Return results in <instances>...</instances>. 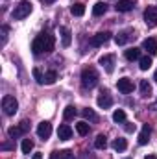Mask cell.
<instances>
[{
	"label": "cell",
	"instance_id": "1",
	"mask_svg": "<svg viewBox=\"0 0 157 159\" xmlns=\"http://www.w3.org/2000/svg\"><path fill=\"white\" fill-rule=\"evenodd\" d=\"M54 46H56V37L50 34V32H43V34H39L35 39H34V43H32V50H34V54H46V52H52L54 50Z\"/></svg>",
	"mask_w": 157,
	"mask_h": 159
},
{
	"label": "cell",
	"instance_id": "2",
	"mask_svg": "<svg viewBox=\"0 0 157 159\" xmlns=\"http://www.w3.org/2000/svg\"><path fill=\"white\" fill-rule=\"evenodd\" d=\"M96 83H98V72L92 67H87L81 70V85L85 89H92L96 87Z\"/></svg>",
	"mask_w": 157,
	"mask_h": 159
},
{
	"label": "cell",
	"instance_id": "3",
	"mask_svg": "<svg viewBox=\"0 0 157 159\" xmlns=\"http://www.w3.org/2000/svg\"><path fill=\"white\" fill-rule=\"evenodd\" d=\"M2 109H4V113L9 115V117L15 115L17 109H19V102H17V98L11 96V94H6V96L2 98Z\"/></svg>",
	"mask_w": 157,
	"mask_h": 159
},
{
	"label": "cell",
	"instance_id": "4",
	"mask_svg": "<svg viewBox=\"0 0 157 159\" xmlns=\"http://www.w3.org/2000/svg\"><path fill=\"white\" fill-rule=\"evenodd\" d=\"M30 13H32V4H30L28 0H22V2L13 9V19H15V20H22V19H26Z\"/></svg>",
	"mask_w": 157,
	"mask_h": 159
},
{
	"label": "cell",
	"instance_id": "5",
	"mask_svg": "<svg viewBox=\"0 0 157 159\" xmlns=\"http://www.w3.org/2000/svg\"><path fill=\"white\" fill-rule=\"evenodd\" d=\"M28 129H30V124H28V120H22L19 126H13V128H9V129H7V135H9L11 139H19V137H20V135H24Z\"/></svg>",
	"mask_w": 157,
	"mask_h": 159
},
{
	"label": "cell",
	"instance_id": "6",
	"mask_svg": "<svg viewBox=\"0 0 157 159\" xmlns=\"http://www.w3.org/2000/svg\"><path fill=\"white\" fill-rule=\"evenodd\" d=\"M37 135H39L43 141L50 139V135H52V124H50L48 120H43V122H39V126H37Z\"/></svg>",
	"mask_w": 157,
	"mask_h": 159
},
{
	"label": "cell",
	"instance_id": "7",
	"mask_svg": "<svg viewBox=\"0 0 157 159\" xmlns=\"http://www.w3.org/2000/svg\"><path fill=\"white\" fill-rule=\"evenodd\" d=\"M109 39H111V34H109V32H100V34H96V35H92V37H91V46L98 48V46L105 44Z\"/></svg>",
	"mask_w": 157,
	"mask_h": 159
},
{
	"label": "cell",
	"instance_id": "8",
	"mask_svg": "<svg viewBox=\"0 0 157 159\" xmlns=\"http://www.w3.org/2000/svg\"><path fill=\"white\" fill-rule=\"evenodd\" d=\"M98 106L102 107V109H107V107H111L113 106V98H111V94H109V91L107 89H104L100 94H98Z\"/></svg>",
	"mask_w": 157,
	"mask_h": 159
},
{
	"label": "cell",
	"instance_id": "9",
	"mask_svg": "<svg viewBox=\"0 0 157 159\" xmlns=\"http://www.w3.org/2000/svg\"><path fill=\"white\" fill-rule=\"evenodd\" d=\"M100 65L105 69L107 74H111L113 69H115V56H113V54H105V56H102V57H100Z\"/></svg>",
	"mask_w": 157,
	"mask_h": 159
},
{
	"label": "cell",
	"instance_id": "10",
	"mask_svg": "<svg viewBox=\"0 0 157 159\" xmlns=\"http://www.w3.org/2000/svg\"><path fill=\"white\" fill-rule=\"evenodd\" d=\"M135 39V34H133V30H122V32H118L117 35H115V43H117L118 46L120 44H126L128 41Z\"/></svg>",
	"mask_w": 157,
	"mask_h": 159
},
{
	"label": "cell",
	"instance_id": "11",
	"mask_svg": "<svg viewBox=\"0 0 157 159\" xmlns=\"http://www.w3.org/2000/svg\"><path fill=\"white\" fill-rule=\"evenodd\" d=\"M144 22L148 26H157V7L155 6H150L144 11Z\"/></svg>",
	"mask_w": 157,
	"mask_h": 159
},
{
	"label": "cell",
	"instance_id": "12",
	"mask_svg": "<svg viewBox=\"0 0 157 159\" xmlns=\"http://www.w3.org/2000/svg\"><path fill=\"white\" fill-rule=\"evenodd\" d=\"M117 87L120 93H124V94H129V93H133V81L129 78H120L117 81Z\"/></svg>",
	"mask_w": 157,
	"mask_h": 159
},
{
	"label": "cell",
	"instance_id": "13",
	"mask_svg": "<svg viewBox=\"0 0 157 159\" xmlns=\"http://www.w3.org/2000/svg\"><path fill=\"white\" fill-rule=\"evenodd\" d=\"M142 48H144L150 56H155V54H157V39H155V37H148V39H144Z\"/></svg>",
	"mask_w": 157,
	"mask_h": 159
},
{
	"label": "cell",
	"instance_id": "14",
	"mask_svg": "<svg viewBox=\"0 0 157 159\" xmlns=\"http://www.w3.org/2000/svg\"><path fill=\"white\" fill-rule=\"evenodd\" d=\"M150 135H152V128L148 126V124H144L142 126V129H141V133H139V144H148L150 143Z\"/></svg>",
	"mask_w": 157,
	"mask_h": 159
},
{
	"label": "cell",
	"instance_id": "15",
	"mask_svg": "<svg viewBox=\"0 0 157 159\" xmlns=\"http://www.w3.org/2000/svg\"><path fill=\"white\" fill-rule=\"evenodd\" d=\"M57 137H59L61 141H69V139L72 137V128H70L69 124H61L59 129H57Z\"/></svg>",
	"mask_w": 157,
	"mask_h": 159
},
{
	"label": "cell",
	"instance_id": "16",
	"mask_svg": "<svg viewBox=\"0 0 157 159\" xmlns=\"http://www.w3.org/2000/svg\"><path fill=\"white\" fill-rule=\"evenodd\" d=\"M59 34H61V43H63V46H70V43H72V34H70V30L69 28H59Z\"/></svg>",
	"mask_w": 157,
	"mask_h": 159
},
{
	"label": "cell",
	"instance_id": "17",
	"mask_svg": "<svg viewBox=\"0 0 157 159\" xmlns=\"http://www.w3.org/2000/svg\"><path fill=\"white\" fill-rule=\"evenodd\" d=\"M115 7H117V11H120V13H126V11H131L133 9V2L131 0H118Z\"/></svg>",
	"mask_w": 157,
	"mask_h": 159
},
{
	"label": "cell",
	"instance_id": "18",
	"mask_svg": "<svg viewBox=\"0 0 157 159\" xmlns=\"http://www.w3.org/2000/svg\"><path fill=\"white\" fill-rule=\"evenodd\" d=\"M105 11H107V4L105 2H98L92 7V15L94 17H102V15H105Z\"/></svg>",
	"mask_w": 157,
	"mask_h": 159
},
{
	"label": "cell",
	"instance_id": "19",
	"mask_svg": "<svg viewBox=\"0 0 157 159\" xmlns=\"http://www.w3.org/2000/svg\"><path fill=\"white\" fill-rule=\"evenodd\" d=\"M126 59L128 61H135V59H141V48H128L126 50Z\"/></svg>",
	"mask_w": 157,
	"mask_h": 159
},
{
	"label": "cell",
	"instance_id": "20",
	"mask_svg": "<svg viewBox=\"0 0 157 159\" xmlns=\"http://www.w3.org/2000/svg\"><path fill=\"white\" fill-rule=\"evenodd\" d=\"M81 115H83V119L89 120V122H98V115L91 109V107H87V109H83L81 111Z\"/></svg>",
	"mask_w": 157,
	"mask_h": 159
},
{
	"label": "cell",
	"instance_id": "21",
	"mask_svg": "<svg viewBox=\"0 0 157 159\" xmlns=\"http://www.w3.org/2000/svg\"><path fill=\"white\" fill-rule=\"evenodd\" d=\"M139 87H141V94H142V96H146V98H148V96L152 94V85L148 83V80H142Z\"/></svg>",
	"mask_w": 157,
	"mask_h": 159
},
{
	"label": "cell",
	"instance_id": "22",
	"mask_svg": "<svg viewBox=\"0 0 157 159\" xmlns=\"http://www.w3.org/2000/svg\"><path fill=\"white\" fill-rule=\"evenodd\" d=\"M94 146H96L98 150H105V146H107V137H105L104 133H100V135L96 137V141H94Z\"/></svg>",
	"mask_w": 157,
	"mask_h": 159
},
{
	"label": "cell",
	"instance_id": "23",
	"mask_svg": "<svg viewBox=\"0 0 157 159\" xmlns=\"http://www.w3.org/2000/svg\"><path fill=\"white\" fill-rule=\"evenodd\" d=\"M52 159H74V156L70 150H61V152H54Z\"/></svg>",
	"mask_w": 157,
	"mask_h": 159
},
{
	"label": "cell",
	"instance_id": "24",
	"mask_svg": "<svg viewBox=\"0 0 157 159\" xmlns=\"http://www.w3.org/2000/svg\"><path fill=\"white\" fill-rule=\"evenodd\" d=\"M113 148L117 150V152H124L126 148H128V143H126V139H122V137H118L113 141Z\"/></svg>",
	"mask_w": 157,
	"mask_h": 159
},
{
	"label": "cell",
	"instance_id": "25",
	"mask_svg": "<svg viewBox=\"0 0 157 159\" xmlns=\"http://www.w3.org/2000/svg\"><path fill=\"white\" fill-rule=\"evenodd\" d=\"M76 115H78V111H76V107H74V106H67V107H65V111H63L65 120H72Z\"/></svg>",
	"mask_w": 157,
	"mask_h": 159
},
{
	"label": "cell",
	"instance_id": "26",
	"mask_svg": "<svg viewBox=\"0 0 157 159\" xmlns=\"http://www.w3.org/2000/svg\"><path fill=\"white\" fill-rule=\"evenodd\" d=\"M70 13H72L74 17H81V15L85 13V6H83L81 2H78V4H74V6L70 7Z\"/></svg>",
	"mask_w": 157,
	"mask_h": 159
},
{
	"label": "cell",
	"instance_id": "27",
	"mask_svg": "<svg viewBox=\"0 0 157 159\" xmlns=\"http://www.w3.org/2000/svg\"><path fill=\"white\" fill-rule=\"evenodd\" d=\"M139 67H141V70H148V69L152 67V57H150V56L141 57V59H139Z\"/></svg>",
	"mask_w": 157,
	"mask_h": 159
},
{
	"label": "cell",
	"instance_id": "28",
	"mask_svg": "<svg viewBox=\"0 0 157 159\" xmlns=\"http://www.w3.org/2000/svg\"><path fill=\"white\" fill-rule=\"evenodd\" d=\"M20 148H22V154H30L34 150V141L32 139H24L22 144H20Z\"/></svg>",
	"mask_w": 157,
	"mask_h": 159
},
{
	"label": "cell",
	"instance_id": "29",
	"mask_svg": "<svg viewBox=\"0 0 157 159\" xmlns=\"http://www.w3.org/2000/svg\"><path fill=\"white\" fill-rule=\"evenodd\" d=\"M56 80H57V72H56V70H48V72L44 74V83H46V85L56 83Z\"/></svg>",
	"mask_w": 157,
	"mask_h": 159
},
{
	"label": "cell",
	"instance_id": "30",
	"mask_svg": "<svg viewBox=\"0 0 157 159\" xmlns=\"http://www.w3.org/2000/svg\"><path fill=\"white\" fill-rule=\"evenodd\" d=\"M113 120H115L117 124H120V122H126V111H124V109H117V111L113 113Z\"/></svg>",
	"mask_w": 157,
	"mask_h": 159
},
{
	"label": "cell",
	"instance_id": "31",
	"mask_svg": "<svg viewBox=\"0 0 157 159\" xmlns=\"http://www.w3.org/2000/svg\"><path fill=\"white\" fill-rule=\"evenodd\" d=\"M89 129H91V128H89L87 122H78V124H76V131H78L79 135H87Z\"/></svg>",
	"mask_w": 157,
	"mask_h": 159
},
{
	"label": "cell",
	"instance_id": "32",
	"mask_svg": "<svg viewBox=\"0 0 157 159\" xmlns=\"http://www.w3.org/2000/svg\"><path fill=\"white\" fill-rule=\"evenodd\" d=\"M32 74H34V78H35V81H37L39 85H43V83H44V74L41 72L39 69H37V67H35V69L32 70Z\"/></svg>",
	"mask_w": 157,
	"mask_h": 159
},
{
	"label": "cell",
	"instance_id": "33",
	"mask_svg": "<svg viewBox=\"0 0 157 159\" xmlns=\"http://www.w3.org/2000/svg\"><path fill=\"white\" fill-rule=\"evenodd\" d=\"M126 131H135V124H126Z\"/></svg>",
	"mask_w": 157,
	"mask_h": 159
},
{
	"label": "cell",
	"instance_id": "34",
	"mask_svg": "<svg viewBox=\"0 0 157 159\" xmlns=\"http://www.w3.org/2000/svg\"><path fill=\"white\" fill-rule=\"evenodd\" d=\"M32 159H43V154H41V152H35V154L32 156Z\"/></svg>",
	"mask_w": 157,
	"mask_h": 159
},
{
	"label": "cell",
	"instance_id": "35",
	"mask_svg": "<svg viewBox=\"0 0 157 159\" xmlns=\"http://www.w3.org/2000/svg\"><path fill=\"white\" fill-rule=\"evenodd\" d=\"M11 148H13V146H11L9 143H6V144H2V150H11Z\"/></svg>",
	"mask_w": 157,
	"mask_h": 159
},
{
	"label": "cell",
	"instance_id": "36",
	"mask_svg": "<svg viewBox=\"0 0 157 159\" xmlns=\"http://www.w3.org/2000/svg\"><path fill=\"white\" fill-rule=\"evenodd\" d=\"M144 159H157V156H146Z\"/></svg>",
	"mask_w": 157,
	"mask_h": 159
},
{
	"label": "cell",
	"instance_id": "37",
	"mask_svg": "<svg viewBox=\"0 0 157 159\" xmlns=\"http://www.w3.org/2000/svg\"><path fill=\"white\" fill-rule=\"evenodd\" d=\"M44 4H52V2H56V0H43Z\"/></svg>",
	"mask_w": 157,
	"mask_h": 159
},
{
	"label": "cell",
	"instance_id": "38",
	"mask_svg": "<svg viewBox=\"0 0 157 159\" xmlns=\"http://www.w3.org/2000/svg\"><path fill=\"white\" fill-rule=\"evenodd\" d=\"M154 80H155V81H157V70H155V76H154Z\"/></svg>",
	"mask_w": 157,
	"mask_h": 159
},
{
	"label": "cell",
	"instance_id": "39",
	"mask_svg": "<svg viewBox=\"0 0 157 159\" xmlns=\"http://www.w3.org/2000/svg\"><path fill=\"white\" fill-rule=\"evenodd\" d=\"M124 159H131V157H124Z\"/></svg>",
	"mask_w": 157,
	"mask_h": 159
}]
</instances>
